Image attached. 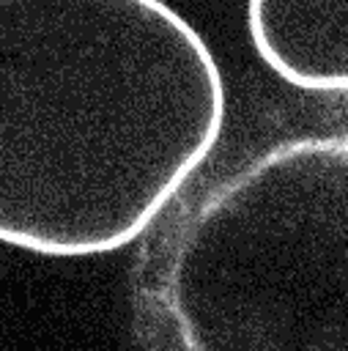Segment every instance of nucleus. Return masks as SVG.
<instances>
[{
    "label": "nucleus",
    "mask_w": 348,
    "mask_h": 351,
    "mask_svg": "<svg viewBox=\"0 0 348 351\" xmlns=\"http://www.w3.org/2000/svg\"><path fill=\"white\" fill-rule=\"evenodd\" d=\"M134 351H348V96L216 151L137 244Z\"/></svg>",
    "instance_id": "f03ea898"
},
{
    "label": "nucleus",
    "mask_w": 348,
    "mask_h": 351,
    "mask_svg": "<svg viewBox=\"0 0 348 351\" xmlns=\"http://www.w3.org/2000/svg\"><path fill=\"white\" fill-rule=\"evenodd\" d=\"M227 90L159 0H0V239L44 258L140 244L211 162Z\"/></svg>",
    "instance_id": "f257e3e1"
},
{
    "label": "nucleus",
    "mask_w": 348,
    "mask_h": 351,
    "mask_svg": "<svg viewBox=\"0 0 348 351\" xmlns=\"http://www.w3.org/2000/svg\"><path fill=\"white\" fill-rule=\"evenodd\" d=\"M244 25L255 55L290 88L348 96V3L252 0Z\"/></svg>",
    "instance_id": "7ed1b4c3"
}]
</instances>
